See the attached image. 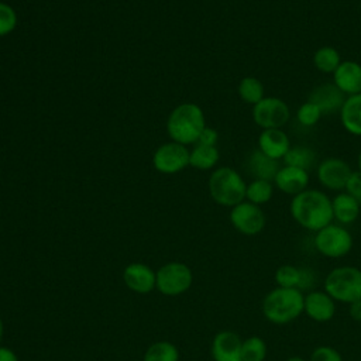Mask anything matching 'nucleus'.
I'll use <instances>...</instances> for the list:
<instances>
[{"instance_id":"9b49d317","label":"nucleus","mask_w":361,"mask_h":361,"mask_svg":"<svg viewBox=\"0 0 361 361\" xmlns=\"http://www.w3.org/2000/svg\"><path fill=\"white\" fill-rule=\"evenodd\" d=\"M319 182L330 190H344L351 175L350 165L341 158H326L317 165Z\"/></svg>"},{"instance_id":"6e6552de","label":"nucleus","mask_w":361,"mask_h":361,"mask_svg":"<svg viewBox=\"0 0 361 361\" xmlns=\"http://www.w3.org/2000/svg\"><path fill=\"white\" fill-rule=\"evenodd\" d=\"M254 123L262 130L282 128L290 118V110L286 102L275 96H265L252 106Z\"/></svg>"},{"instance_id":"423d86ee","label":"nucleus","mask_w":361,"mask_h":361,"mask_svg":"<svg viewBox=\"0 0 361 361\" xmlns=\"http://www.w3.org/2000/svg\"><path fill=\"white\" fill-rule=\"evenodd\" d=\"M316 250L327 258H341L353 248V235L341 224H333L316 231L314 235Z\"/></svg>"},{"instance_id":"1a4fd4ad","label":"nucleus","mask_w":361,"mask_h":361,"mask_svg":"<svg viewBox=\"0 0 361 361\" xmlns=\"http://www.w3.org/2000/svg\"><path fill=\"white\" fill-rule=\"evenodd\" d=\"M230 221L238 233L244 235H257L264 230L267 217L259 206L244 200L231 207Z\"/></svg>"},{"instance_id":"2eb2a0df","label":"nucleus","mask_w":361,"mask_h":361,"mask_svg":"<svg viewBox=\"0 0 361 361\" xmlns=\"http://www.w3.org/2000/svg\"><path fill=\"white\" fill-rule=\"evenodd\" d=\"M274 185L283 193L295 196L309 185V173L306 169L290 166V165H281L279 171L274 178Z\"/></svg>"},{"instance_id":"a211bd4d","label":"nucleus","mask_w":361,"mask_h":361,"mask_svg":"<svg viewBox=\"0 0 361 361\" xmlns=\"http://www.w3.org/2000/svg\"><path fill=\"white\" fill-rule=\"evenodd\" d=\"M345 97L334 83H322L310 92L307 100L314 103L323 114H331L340 111Z\"/></svg>"},{"instance_id":"0eeeda50","label":"nucleus","mask_w":361,"mask_h":361,"mask_svg":"<svg viewBox=\"0 0 361 361\" xmlns=\"http://www.w3.org/2000/svg\"><path fill=\"white\" fill-rule=\"evenodd\" d=\"M155 274L157 289L165 296L182 295L192 286L193 282V274L183 262H168Z\"/></svg>"},{"instance_id":"cd10ccee","label":"nucleus","mask_w":361,"mask_h":361,"mask_svg":"<svg viewBox=\"0 0 361 361\" xmlns=\"http://www.w3.org/2000/svg\"><path fill=\"white\" fill-rule=\"evenodd\" d=\"M267 351V343L259 336H250L243 340L241 361H264Z\"/></svg>"},{"instance_id":"2f4dec72","label":"nucleus","mask_w":361,"mask_h":361,"mask_svg":"<svg viewBox=\"0 0 361 361\" xmlns=\"http://www.w3.org/2000/svg\"><path fill=\"white\" fill-rule=\"evenodd\" d=\"M309 361H343V357L331 345H319L312 351Z\"/></svg>"},{"instance_id":"c9c22d12","label":"nucleus","mask_w":361,"mask_h":361,"mask_svg":"<svg viewBox=\"0 0 361 361\" xmlns=\"http://www.w3.org/2000/svg\"><path fill=\"white\" fill-rule=\"evenodd\" d=\"M0 361H18V357L11 348L0 345Z\"/></svg>"},{"instance_id":"473e14b6","label":"nucleus","mask_w":361,"mask_h":361,"mask_svg":"<svg viewBox=\"0 0 361 361\" xmlns=\"http://www.w3.org/2000/svg\"><path fill=\"white\" fill-rule=\"evenodd\" d=\"M344 192L355 197L358 202H361V171H353L345 186Z\"/></svg>"},{"instance_id":"c756f323","label":"nucleus","mask_w":361,"mask_h":361,"mask_svg":"<svg viewBox=\"0 0 361 361\" xmlns=\"http://www.w3.org/2000/svg\"><path fill=\"white\" fill-rule=\"evenodd\" d=\"M322 116H323L322 110L310 100H306L305 103H302L296 110V118L305 127L314 126L316 123H319Z\"/></svg>"},{"instance_id":"dca6fc26","label":"nucleus","mask_w":361,"mask_h":361,"mask_svg":"<svg viewBox=\"0 0 361 361\" xmlns=\"http://www.w3.org/2000/svg\"><path fill=\"white\" fill-rule=\"evenodd\" d=\"M290 147V140L282 128H268L259 133L258 149L272 159H283Z\"/></svg>"},{"instance_id":"5701e85b","label":"nucleus","mask_w":361,"mask_h":361,"mask_svg":"<svg viewBox=\"0 0 361 361\" xmlns=\"http://www.w3.org/2000/svg\"><path fill=\"white\" fill-rule=\"evenodd\" d=\"M340 63H341V56L334 47L324 45L316 49V52L313 54V65L317 71L323 73L333 75V72L338 68Z\"/></svg>"},{"instance_id":"7ed1b4c3","label":"nucleus","mask_w":361,"mask_h":361,"mask_svg":"<svg viewBox=\"0 0 361 361\" xmlns=\"http://www.w3.org/2000/svg\"><path fill=\"white\" fill-rule=\"evenodd\" d=\"M206 127L203 110L195 103H183L175 107L166 121V130L172 141L179 144L196 142Z\"/></svg>"},{"instance_id":"a878e982","label":"nucleus","mask_w":361,"mask_h":361,"mask_svg":"<svg viewBox=\"0 0 361 361\" xmlns=\"http://www.w3.org/2000/svg\"><path fill=\"white\" fill-rule=\"evenodd\" d=\"M283 165H290L302 169H309L314 162V152L312 148L305 145L290 147L286 155L283 157Z\"/></svg>"},{"instance_id":"f704fd0d","label":"nucleus","mask_w":361,"mask_h":361,"mask_svg":"<svg viewBox=\"0 0 361 361\" xmlns=\"http://www.w3.org/2000/svg\"><path fill=\"white\" fill-rule=\"evenodd\" d=\"M348 314L353 320L361 322V299L354 300L348 305Z\"/></svg>"},{"instance_id":"7c9ffc66","label":"nucleus","mask_w":361,"mask_h":361,"mask_svg":"<svg viewBox=\"0 0 361 361\" xmlns=\"http://www.w3.org/2000/svg\"><path fill=\"white\" fill-rule=\"evenodd\" d=\"M17 27V13L7 4L0 1V37H4L14 31Z\"/></svg>"},{"instance_id":"bb28decb","label":"nucleus","mask_w":361,"mask_h":361,"mask_svg":"<svg viewBox=\"0 0 361 361\" xmlns=\"http://www.w3.org/2000/svg\"><path fill=\"white\" fill-rule=\"evenodd\" d=\"M179 351L175 344L169 341H157L149 345L144 354L142 361H178Z\"/></svg>"},{"instance_id":"412c9836","label":"nucleus","mask_w":361,"mask_h":361,"mask_svg":"<svg viewBox=\"0 0 361 361\" xmlns=\"http://www.w3.org/2000/svg\"><path fill=\"white\" fill-rule=\"evenodd\" d=\"M279 161L267 157L259 149H255L248 157V171L254 179H265L274 182L276 172L279 171Z\"/></svg>"},{"instance_id":"6ab92c4d","label":"nucleus","mask_w":361,"mask_h":361,"mask_svg":"<svg viewBox=\"0 0 361 361\" xmlns=\"http://www.w3.org/2000/svg\"><path fill=\"white\" fill-rule=\"evenodd\" d=\"M361 202H358L351 195L341 192L331 200L333 207V220H337L338 224H351L354 223L361 212Z\"/></svg>"},{"instance_id":"f3484780","label":"nucleus","mask_w":361,"mask_h":361,"mask_svg":"<svg viewBox=\"0 0 361 361\" xmlns=\"http://www.w3.org/2000/svg\"><path fill=\"white\" fill-rule=\"evenodd\" d=\"M333 83L345 94L361 93V63L355 61H341L333 72Z\"/></svg>"},{"instance_id":"4c0bfd02","label":"nucleus","mask_w":361,"mask_h":361,"mask_svg":"<svg viewBox=\"0 0 361 361\" xmlns=\"http://www.w3.org/2000/svg\"><path fill=\"white\" fill-rule=\"evenodd\" d=\"M357 166H358V171H361V149H360L358 157H357Z\"/></svg>"},{"instance_id":"e433bc0d","label":"nucleus","mask_w":361,"mask_h":361,"mask_svg":"<svg viewBox=\"0 0 361 361\" xmlns=\"http://www.w3.org/2000/svg\"><path fill=\"white\" fill-rule=\"evenodd\" d=\"M285 361H306L303 357H299V355H292L289 358H286Z\"/></svg>"},{"instance_id":"58836bf2","label":"nucleus","mask_w":361,"mask_h":361,"mask_svg":"<svg viewBox=\"0 0 361 361\" xmlns=\"http://www.w3.org/2000/svg\"><path fill=\"white\" fill-rule=\"evenodd\" d=\"M3 331H4V326H3V320L0 317V344H1V337H3Z\"/></svg>"},{"instance_id":"f8f14e48","label":"nucleus","mask_w":361,"mask_h":361,"mask_svg":"<svg viewBox=\"0 0 361 361\" xmlns=\"http://www.w3.org/2000/svg\"><path fill=\"white\" fill-rule=\"evenodd\" d=\"M303 313L317 322H330L336 314V300L324 290H312L305 295Z\"/></svg>"},{"instance_id":"39448f33","label":"nucleus","mask_w":361,"mask_h":361,"mask_svg":"<svg viewBox=\"0 0 361 361\" xmlns=\"http://www.w3.org/2000/svg\"><path fill=\"white\" fill-rule=\"evenodd\" d=\"M323 290L340 303L361 299V269L353 265L333 268L324 278Z\"/></svg>"},{"instance_id":"c85d7f7f","label":"nucleus","mask_w":361,"mask_h":361,"mask_svg":"<svg viewBox=\"0 0 361 361\" xmlns=\"http://www.w3.org/2000/svg\"><path fill=\"white\" fill-rule=\"evenodd\" d=\"M275 282L282 288H299L303 281V272L295 265H281L275 271Z\"/></svg>"},{"instance_id":"f03ea898","label":"nucleus","mask_w":361,"mask_h":361,"mask_svg":"<svg viewBox=\"0 0 361 361\" xmlns=\"http://www.w3.org/2000/svg\"><path fill=\"white\" fill-rule=\"evenodd\" d=\"M305 307V295L299 288L276 286L262 299V314L274 324L296 320Z\"/></svg>"},{"instance_id":"20e7f679","label":"nucleus","mask_w":361,"mask_h":361,"mask_svg":"<svg viewBox=\"0 0 361 361\" xmlns=\"http://www.w3.org/2000/svg\"><path fill=\"white\" fill-rule=\"evenodd\" d=\"M247 183L243 176L230 166L217 168L209 178L212 199L226 207H233L245 200Z\"/></svg>"},{"instance_id":"9d476101","label":"nucleus","mask_w":361,"mask_h":361,"mask_svg":"<svg viewBox=\"0 0 361 361\" xmlns=\"http://www.w3.org/2000/svg\"><path fill=\"white\" fill-rule=\"evenodd\" d=\"M189 154L183 144L166 142L154 152L152 165L161 173H176L189 165Z\"/></svg>"},{"instance_id":"4be33fe9","label":"nucleus","mask_w":361,"mask_h":361,"mask_svg":"<svg viewBox=\"0 0 361 361\" xmlns=\"http://www.w3.org/2000/svg\"><path fill=\"white\" fill-rule=\"evenodd\" d=\"M220 154L217 147L197 144L189 154V165L196 169H210L219 162Z\"/></svg>"},{"instance_id":"b1692460","label":"nucleus","mask_w":361,"mask_h":361,"mask_svg":"<svg viewBox=\"0 0 361 361\" xmlns=\"http://www.w3.org/2000/svg\"><path fill=\"white\" fill-rule=\"evenodd\" d=\"M274 182L265 179H252L245 189V199L257 206L265 204L272 199Z\"/></svg>"},{"instance_id":"ddd939ff","label":"nucleus","mask_w":361,"mask_h":361,"mask_svg":"<svg viewBox=\"0 0 361 361\" xmlns=\"http://www.w3.org/2000/svg\"><path fill=\"white\" fill-rule=\"evenodd\" d=\"M124 283L128 289L137 293H149L157 288V274L145 264L133 262L124 268Z\"/></svg>"},{"instance_id":"4468645a","label":"nucleus","mask_w":361,"mask_h":361,"mask_svg":"<svg viewBox=\"0 0 361 361\" xmlns=\"http://www.w3.org/2000/svg\"><path fill=\"white\" fill-rule=\"evenodd\" d=\"M241 337L231 331H219L212 341V357L214 361H241Z\"/></svg>"},{"instance_id":"72a5a7b5","label":"nucleus","mask_w":361,"mask_h":361,"mask_svg":"<svg viewBox=\"0 0 361 361\" xmlns=\"http://www.w3.org/2000/svg\"><path fill=\"white\" fill-rule=\"evenodd\" d=\"M217 140H219V134L214 128L212 127H204L203 131L200 133L199 138H197V144H202V145H210V147H216L217 144Z\"/></svg>"},{"instance_id":"f257e3e1","label":"nucleus","mask_w":361,"mask_h":361,"mask_svg":"<svg viewBox=\"0 0 361 361\" xmlns=\"http://www.w3.org/2000/svg\"><path fill=\"white\" fill-rule=\"evenodd\" d=\"M289 212L300 227L314 233L333 221L331 199L317 189H305L292 196Z\"/></svg>"},{"instance_id":"aec40b11","label":"nucleus","mask_w":361,"mask_h":361,"mask_svg":"<svg viewBox=\"0 0 361 361\" xmlns=\"http://www.w3.org/2000/svg\"><path fill=\"white\" fill-rule=\"evenodd\" d=\"M338 113L344 130L361 137V93L347 96Z\"/></svg>"},{"instance_id":"393cba45","label":"nucleus","mask_w":361,"mask_h":361,"mask_svg":"<svg viewBox=\"0 0 361 361\" xmlns=\"http://www.w3.org/2000/svg\"><path fill=\"white\" fill-rule=\"evenodd\" d=\"M238 96L243 102L248 104H257L265 97L264 85L259 79L254 76H245L238 83Z\"/></svg>"}]
</instances>
